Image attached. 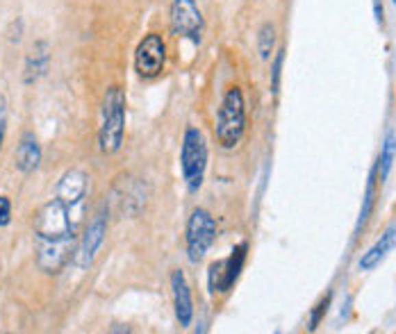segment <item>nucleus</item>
Listing matches in <instances>:
<instances>
[{
  "label": "nucleus",
  "mask_w": 396,
  "mask_h": 334,
  "mask_svg": "<svg viewBox=\"0 0 396 334\" xmlns=\"http://www.w3.org/2000/svg\"><path fill=\"white\" fill-rule=\"evenodd\" d=\"M180 170L187 189L196 194L203 187L205 170H208V141H205V134L194 125H189L185 130V137H182Z\"/></svg>",
  "instance_id": "4"
},
{
  "label": "nucleus",
  "mask_w": 396,
  "mask_h": 334,
  "mask_svg": "<svg viewBox=\"0 0 396 334\" xmlns=\"http://www.w3.org/2000/svg\"><path fill=\"white\" fill-rule=\"evenodd\" d=\"M246 250H249V246L239 244V246L232 248V253L225 259L212 261L210 271H208V284H210L212 294H216V291L225 294V291L232 289V284L237 282L239 273H242V268H244Z\"/></svg>",
  "instance_id": "9"
},
{
  "label": "nucleus",
  "mask_w": 396,
  "mask_h": 334,
  "mask_svg": "<svg viewBox=\"0 0 396 334\" xmlns=\"http://www.w3.org/2000/svg\"><path fill=\"white\" fill-rule=\"evenodd\" d=\"M171 294H173V307L175 318H178L180 328H189L194 321V300H192V289L185 278V273L173 271L171 273Z\"/></svg>",
  "instance_id": "10"
},
{
  "label": "nucleus",
  "mask_w": 396,
  "mask_h": 334,
  "mask_svg": "<svg viewBox=\"0 0 396 334\" xmlns=\"http://www.w3.org/2000/svg\"><path fill=\"white\" fill-rule=\"evenodd\" d=\"M376 177H378V164L371 168L369 180H367V189H364V198H362V209H360L358 223H356V234H360V230L369 221L371 211H373V203H376Z\"/></svg>",
  "instance_id": "14"
},
{
  "label": "nucleus",
  "mask_w": 396,
  "mask_h": 334,
  "mask_svg": "<svg viewBox=\"0 0 396 334\" xmlns=\"http://www.w3.org/2000/svg\"><path fill=\"white\" fill-rule=\"evenodd\" d=\"M394 159H396V134H394V132H387L383 146H380V157H378L380 182H385L387 177H390V170H392Z\"/></svg>",
  "instance_id": "15"
},
{
  "label": "nucleus",
  "mask_w": 396,
  "mask_h": 334,
  "mask_svg": "<svg viewBox=\"0 0 396 334\" xmlns=\"http://www.w3.org/2000/svg\"><path fill=\"white\" fill-rule=\"evenodd\" d=\"M373 14H376V21L380 25L385 23V10H383V3L380 0H373Z\"/></svg>",
  "instance_id": "21"
},
{
  "label": "nucleus",
  "mask_w": 396,
  "mask_h": 334,
  "mask_svg": "<svg viewBox=\"0 0 396 334\" xmlns=\"http://www.w3.org/2000/svg\"><path fill=\"white\" fill-rule=\"evenodd\" d=\"M273 48H275V25L264 23L258 32V53L262 60H271Z\"/></svg>",
  "instance_id": "16"
},
{
  "label": "nucleus",
  "mask_w": 396,
  "mask_h": 334,
  "mask_svg": "<svg viewBox=\"0 0 396 334\" xmlns=\"http://www.w3.org/2000/svg\"><path fill=\"white\" fill-rule=\"evenodd\" d=\"M392 3H394V5H396V0H392Z\"/></svg>",
  "instance_id": "22"
},
{
  "label": "nucleus",
  "mask_w": 396,
  "mask_h": 334,
  "mask_svg": "<svg viewBox=\"0 0 396 334\" xmlns=\"http://www.w3.org/2000/svg\"><path fill=\"white\" fill-rule=\"evenodd\" d=\"M89 177L80 168H71L60 177L55 196L34 214V257L46 275H58L73 259L84 218V201Z\"/></svg>",
  "instance_id": "1"
},
{
  "label": "nucleus",
  "mask_w": 396,
  "mask_h": 334,
  "mask_svg": "<svg viewBox=\"0 0 396 334\" xmlns=\"http://www.w3.org/2000/svg\"><path fill=\"white\" fill-rule=\"evenodd\" d=\"M214 239H216L214 216L203 207L194 209L192 216H189V221H187V234H185L189 261H192V264H198V261L205 257V253L212 248V244H214Z\"/></svg>",
  "instance_id": "6"
},
{
  "label": "nucleus",
  "mask_w": 396,
  "mask_h": 334,
  "mask_svg": "<svg viewBox=\"0 0 396 334\" xmlns=\"http://www.w3.org/2000/svg\"><path fill=\"white\" fill-rule=\"evenodd\" d=\"M328 305H330V296H326L319 305H317V309L312 311V316H310V330H314L317 325H319V321L323 318V314H326V311H328Z\"/></svg>",
  "instance_id": "18"
},
{
  "label": "nucleus",
  "mask_w": 396,
  "mask_h": 334,
  "mask_svg": "<svg viewBox=\"0 0 396 334\" xmlns=\"http://www.w3.org/2000/svg\"><path fill=\"white\" fill-rule=\"evenodd\" d=\"M16 162V168L21 170V173H34V170L39 168L41 164V146L37 137H34V132L25 130L23 134H21L18 139V146H16V157H14Z\"/></svg>",
  "instance_id": "11"
},
{
  "label": "nucleus",
  "mask_w": 396,
  "mask_h": 334,
  "mask_svg": "<svg viewBox=\"0 0 396 334\" xmlns=\"http://www.w3.org/2000/svg\"><path fill=\"white\" fill-rule=\"evenodd\" d=\"M12 223V201L7 196H0V227Z\"/></svg>",
  "instance_id": "19"
},
{
  "label": "nucleus",
  "mask_w": 396,
  "mask_h": 334,
  "mask_svg": "<svg viewBox=\"0 0 396 334\" xmlns=\"http://www.w3.org/2000/svg\"><path fill=\"white\" fill-rule=\"evenodd\" d=\"M394 246H396V225H390L383 234H380V239L376 244H373L367 253H362V257L358 261L360 271H373L376 266H380V261L394 250Z\"/></svg>",
  "instance_id": "12"
},
{
  "label": "nucleus",
  "mask_w": 396,
  "mask_h": 334,
  "mask_svg": "<svg viewBox=\"0 0 396 334\" xmlns=\"http://www.w3.org/2000/svg\"><path fill=\"white\" fill-rule=\"evenodd\" d=\"M246 132V103L239 87H230L225 91L221 107L216 114V141L219 146L230 151L242 141Z\"/></svg>",
  "instance_id": "3"
},
{
  "label": "nucleus",
  "mask_w": 396,
  "mask_h": 334,
  "mask_svg": "<svg viewBox=\"0 0 396 334\" xmlns=\"http://www.w3.org/2000/svg\"><path fill=\"white\" fill-rule=\"evenodd\" d=\"M169 25L171 32L180 39H189L192 44H201L205 32L203 12L198 10L196 0H173L169 7Z\"/></svg>",
  "instance_id": "7"
},
{
  "label": "nucleus",
  "mask_w": 396,
  "mask_h": 334,
  "mask_svg": "<svg viewBox=\"0 0 396 334\" xmlns=\"http://www.w3.org/2000/svg\"><path fill=\"white\" fill-rule=\"evenodd\" d=\"M48 66H51V53H48V44H46V41H39V44H34L32 53L27 55V60H25V73H23L25 84H32V82H37L39 77H44Z\"/></svg>",
  "instance_id": "13"
},
{
  "label": "nucleus",
  "mask_w": 396,
  "mask_h": 334,
  "mask_svg": "<svg viewBox=\"0 0 396 334\" xmlns=\"http://www.w3.org/2000/svg\"><path fill=\"white\" fill-rule=\"evenodd\" d=\"M166 66V41L158 32H148L134 51V70L141 80H155Z\"/></svg>",
  "instance_id": "8"
},
{
  "label": "nucleus",
  "mask_w": 396,
  "mask_h": 334,
  "mask_svg": "<svg viewBox=\"0 0 396 334\" xmlns=\"http://www.w3.org/2000/svg\"><path fill=\"white\" fill-rule=\"evenodd\" d=\"M105 234H108V203L101 205L94 218L87 223L84 232L77 239V246L73 250V264L80 268V271H87V268L94 264L98 250L105 244Z\"/></svg>",
  "instance_id": "5"
},
{
  "label": "nucleus",
  "mask_w": 396,
  "mask_h": 334,
  "mask_svg": "<svg viewBox=\"0 0 396 334\" xmlns=\"http://www.w3.org/2000/svg\"><path fill=\"white\" fill-rule=\"evenodd\" d=\"M282 64H285V48H278L271 60V94L275 96L280 91V75H282Z\"/></svg>",
  "instance_id": "17"
},
{
  "label": "nucleus",
  "mask_w": 396,
  "mask_h": 334,
  "mask_svg": "<svg viewBox=\"0 0 396 334\" xmlns=\"http://www.w3.org/2000/svg\"><path fill=\"white\" fill-rule=\"evenodd\" d=\"M5 132H7V101L5 96H0V151L5 144Z\"/></svg>",
  "instance_id": "20"
},
{
  "label": "nucleus",
  "mask_w": 396,
  "mask_h": 334,
  "mask_svg": "<svg viewBox=\"0 0 396 334\" xmlns=\"http://www.w3.org/2000/svg\"><path fill=\"white\" fill-rule=\"evenodd\" d=\"M125 134V91L119 84L108 87L103 96V120L98 130V148L105 155L121 151Z\"/></svg>",
  "instance_id": "2"
}]
</instances>
